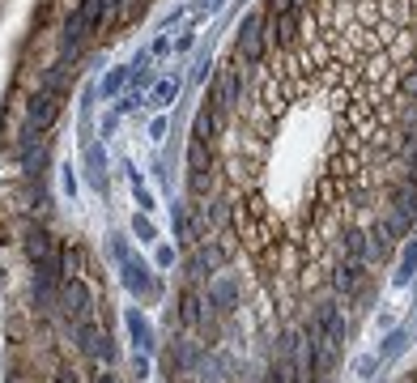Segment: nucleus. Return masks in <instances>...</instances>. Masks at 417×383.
Returning <instances> with one entry per match:
<instances>
[{"label":"nucleus","mask_w":417,"mask_h":383,"mask_svg":"<svg viewBox=\"0 0 417 383\" xmlns=\"http://www.w3.org/2000/svg\"><path fill=\"white\" fill-rule=\"evenodd\" d=\"M239 94H243V73L230 64V69H222V73H218L213 90H208V106H213L218 116H230L234 106H239Z\"/></svg>","instance_id":"nucleus-1"},{"label":"nucleus","mask_w":417,"mask_h":383,"mask_svg":"<svg viewBox=\"0 0 417 383\" xmlns=\"http://www.w3.org/2000/svg\"><path fill=\"white\" fill-rule=\"evenodd\" d=\"M208 183H213V158H208V145L192 141L188 145V188H192V196H204Z\"/></svg>","instance_id":"nucleus-2"},{"label":"nucleus","mask_w":417,"mask_h":383,"mask_svg":"<svg viewBox=\"0 0 417 383\" xmlns=\"http://www.w3.org/2000/svg\"><path fill=\"white\" fill-rule=\"evenodd\" d=\"M264 43H269L264 18H260V13H247V18L239 22V56L251 60V64H260V60H264Z\"/></svg>","instance_id":"nucleus-3"},{"label":"nucleus","mask_w":417,"mask_h":383,"mask_svg":"<svg viewBox=\"0 0 417 383\" xmlns=\"http://www.w3.org/2000/svg\"><path fill=\"white\" fill-rule=\"evenodd\" d=\"M60 307L69 311L73 323H77V319H90V315H94V294H90V286H85L81 277H64V281H60Z\"/></svg>","instance_id":"nucleus-4"},{"label":"nucleus","mask_w":417,"mask_h":383,"mask_svg":"<svg viewBox=\"0 0 417 383\" xmlns=\"http://www.w3.org/2000/svg\"><path fill=\"white\" fill-rule=\"evenodd\" d=\"M60 98H64V94H56V90H38V94L26 102V124L38 128V132H47L51 124L60 120Z\"/></svg>","instance_id":"nucleus-5"},{"label":"nucleus","mask_w":417,"mask_h":383,"mask_svg":"<svg viewBox=\"0 0 417 383\" xmlns=\"http://www.w3.org/2000/svg\"><path fill=\"white\" fill-rule=\"evenodd\" d=\"M179 323L183 328H208V323H213V307H208V298L196 286H188L179 294Z\"/></svg>","instance_id":"nucleus-6"},{"label":"nucleus","mask_w":417,"mask_h":383,"mask_svg":"<svg viewBox=\"0 0 417 383\" xmlns=\"http://www.w3.org/2000/svg\"><path fill=\"white\" fill-rule=\"evenodd\" d=\"M26 256H30V264H34V268H38V264H60L56 235L43 230V226H30V230H26ZM60 268H64V264H60Z\"/></svg>","instance_id":"nucleus-7"},{"label":"nucleus","mask_w":417,"mask_h":383,"mask_svg":"<svg viewBox=\"0 0 417 383\" xmlns=\"http://www.w3.org/2000/svg\"><path fill=\"white\" fill-rule=\"evenodd\" d=\"M120 268H124V286H128L136 298H158V294H162V281H158V277H149V268H145L141 260H132V256H128Z\"/></svg>","instance_id":"nucleus-8"},{"label":"nucleus","mask_w":417,"mask_h":383,"mask_svg":"<svg viewBox=\"0 0 417 383\" xmlns=\"http://www.w3.org/2000/svg\"><path fill=\"white\" fill-rule=\"evenodd\" d=\"M332 290L358 298L362 290H367V264H362V260H341V264L332 268Z\"/></svg>","instance_id":"nucleus-9"},{"label":"nucleus","mask_w":417,"mask_h":383,"mask_svg":"<svg viewBox=\"0 0 417 383\" xmlns=\"http://www.w3.org/2000/svg\"><path fill=\"white\" fill-rule=\"evenodd\" d=\"M218 264H222V251H218V247H200L196 256H188V264H183V272H188V286L204 281L208 272H218Z\"/></svg>","instance_id":"nucleus-10"},{"label":"nucleus","mask_w":417,"mask_h":383,"mask_svg":"<svg viewBox=\"0 0 417 383\" xmlns=\"http://www.w3.org/2000/svg\"><path fill=\"white\" fill-rule=\"evenodd\" d=\"M124 323H128L132 349H136V354H153V345H158V341H153V328L145 323V315H141L136 307H128V311H124Z\"/></svg>","instance_id":"nucleus-11"},{"label":"nucleus","mask_w":417,"mask_h":383,"mask_svg":"<svg viewBox=\"0 0 417 383\" xmlns=\"http://www.w3.org/2000/svg\"><path fill=\"white\" fill-rule=\"evenodd\" d=\"M17 162H22L26 179H43L47 162H51V141H38V145H26V149H17Z\"/></svg>","instance_id":"nucleus-12"},{"label":"nucleus","mask_w":417,"mask_h":383,"mask_svg":"<svg viewBox=\"0 0 417 383\" xmlns=\"http://www.w3.org/2000/svg\"><path fill=\"white\" fill-rule=\"evenodd\" d=\"M388 200H392L388 209H392V213H400L409 226L417 222V183H409V179H404V183H396V188L388 192Z\"/></svg>","instance_id":"nucleus-13"},{"label":"nucleus","mask_w":417,"mask_h":383,"mask_svg":"<svg viewBox=\"0 0 417 383\" xmlns=\"http://www.w3.org/2000/svg\"><path fill=\"white\" fill-rule=\"evenodd\" d=\"M264 34L273 47H285L294 39V13H281V9H269L264 13Z\"/></svg>","instance_id":"nucleus-14"},{"label":"nucleus","mask_w":417,"mask_h":383,"mask_svg":"<svg viewBox=\"0 0 417 383\" xmlns=\"http://www.w3.org/2000/svg\"><path fill=\"white\" fill-rule=\"evenodd\" d=\"M208 307L222 311V315H230V311L239 307V286H234V277H218L213 286H208Z\"/></svg>","instance_id":"nucleus-15"},{"label":"nucleus","mask_w":417,"mask_h":383,"mask_svg":"<svg viewBox=\"0 0 417 383\" xmlns=\"http://www.w3.org/2000/svg\"><path fill=\"white\" fill-rule=\"evenodd\" d=\"M85 171H90V183L98 192H107V149H102V141L85 145Z\"/></svg>","instance_id":"nucleus-16"},{"label":"nucleus","mask_w":417,"mask_h":383,"mask_svg":"<svg viewBox=\"0 0 417 383\" xmlns=\"http://www.w3.org/2000/svg\"><path fill=\"white\" fill-rule=\"evenodd\" d=\"M179 90H183V77H179V73L158 77V81H153V90H149V106H158V111H162V106H171V102L179 98Z\"/></svg>","instance_id":"nucleus-17"},{"label":"nucleus","mask_w":417,"mask_h":383,"mask_svg":"<svg viewBox=\"0 0 417 383\" xmlns=\"http://www.w3.org/2000/svg\"><path fill=\"white\" fill-rule=\"evenodd\" d=\"M413 281H417V239H409V247H404V256H400V264H396L392 286L404 290V286H413Z\"/></svg>","instance_id":"nucleus-18"},{"label":"nucleus","mask_w":417,"mask_h":383,"mask_svg":"<svg viewBox=\"0 0 417 383\" xmlns=\"http://www.w3.org/2000/svg\"><path fill=\"white\" fill-rule=\"evenodd\" d=\"M69 81H73V60H56V64L43 73V90L64 94V90H69Z\"/></svg>","instance_id":"nucleus-19"},{"label":"nucleus","mask_w":417,"mask_h":383,"mask_svg":"<svg viewBox=\"0 0 417 383\" xmlns=\"http://www.w3.org/2000/svg\"><path fill=\"white\" fill-rule=\"evenodd\" d=\"M345 251H349V260H362V264H367V260L375 256V247H371V235L349 230V235H345Z\"/></svg>","instance_id":"nucleus-20"},{"label":"nucleus","mask_w":417,"mask_h":383,"mask_svg":"<svg viewBox=\"0 0 417 383\" xmlns=\"http://www.w3.org/2000/svg\"><path fill=\"white\" fill-rule=\"evenodd\" d=\"M128 81H132V64H120V69H111L107 77H102V94L115 98V94H124V90H128Z\"/></svg>","instance_id":"nucleus-21"},{"label":"nucleus","mask_w":417,"mask_h":383,"mask_svg":"<svg viewBox=\"0 0 417 383\" xmlns=\"http://www.w3.org/2000/svg\"><path fill=\"white\" fill-rule=\"evenodd\" d=\"M404 349H409V328H392L388 341L379 345V358H383V362H392V358H400Z\"/></svg>","instance_id":"nucleus-22"},{"label":"nucleus","mask_w":417,"mask_h":383,"mask_svg":"<svg viewBox=\"0 0 417 383\" xmlns=\"http://www.w3.org/2000/svg\"><path fill=\"white\" fill-rule=\"evenodd\" d=\"M218 124H222V116L213 111V106H204V111L196 116V128H192V132H196V141H204V145H208V141H213V132H218Z\"/></svg>","instance_id":"nucleus-23"},{"label":"nucleus","mask_w":417,"mask_h":383,"mask_svg":"<svg viewBox=\"0 0 417 383\" xmlns=\"http://www.w3.org/2000/svg\"><path fill=\"white\" fill-rule=\"evenodd\" d=\"M175 235H179V243H183V247H192V243H196V222H192V213H188L183 204L175 209Z\"/></svg>","instance_id":"nucleus-24"},{"label":"nucleus","mask_w":417,"mask_h":383,"mask_svg":"<svg viewBox=\"0 0 417 383\" xmlns=\"http://www.w3.org/2000/svg\"><path fill=\"white\" fill-rule=\"evenodd\" d=\"M141 9H145V0H115L111 18H115V26H128V22H136V18H141Z\"/></svg>","instance_id":"nucleus-25"},{"label":"nucleus","mask_w":417,"mask_h":383,"mask_svg":"<svg viewBox=\"0 0 417 383\" xmlns=\"http://www.w3.org/2000/svg\"><path fill=\"white\" fill-rule=\"evenodd\" d=\"M171 358H175V366H183V370H192V366H196V345L179 337V341L171 345Z\"/></svg>","instance_id":"nucleus-26"},{"label":"nucleus","mask_w":417,"mask_h":383,"mask_svg":"<svg viewBox=\"0 0 417 383\" xmlns=\"http://www.w3.org/2000/svg\"><path fill=\"white\" fill-rule=\"evenodd\" d=\"M132 235H136V243H158V230H153L149 213H136L132 217Z\"/></svg>","instance_id":"nucleus-27"},{"label":"nucleus","mask_w":417,"mask_h":383,"mask_svg":"<svg viewBox=\"0 0 417 383\" xmlns=\"http://www.w3.org/2000/svg\"><path fill=\"white\" fill-rule=\"evenodd\" d=\"M60 264H64V277H81V264H85L81 247H64L60 251Z\"/></svg>","instance_id":"nucleus-28"},{"label":"nucleus","mask_w":417,"mask_h":383,"mask_svg":"<svg viewBox=\"0 0 417 383\" xmlns=\"http://www.w3.org/2000/svg\"><path fill=\"white\" fill-rule=\"evenodd\" d=\"M379 362H383L379 354H362V358H358V366H353V370H358V379H371V375L379 370Z\"/></svg>","instance_id":"nucleus-29"},{"label":"nucleus","mask_w":417,"mask_h":383,"mask_svg":"<svg viewBox=\"0 0 417 383\" xmlns=\"http://www.w3.org/2000/svg\"><path fill=\"white\" fill-rule=\"evenodd\" d=\"M167 51H175V39H171V34H158V39L149 43V56H153V60H162Z\"/></svg>","instance_id":"nucleus-30"},{"label":"nucleus","mask_w":417,"mask_h":383,"mask_svg":"<svg viewBox=\"0 0 417 383\" xmlns=\"http://www.w3.org/2000/svg\"><path fill=\"white\" fill-rule=\"evenodd\" d=\"M60 188H64L69 200L77 196V167H60Z\"/></svg>","instance_id":"nucleus-31"},{"label":"nucleus","mask_w":417,"mask_h":383,"mask_svg":"<svg viewBox=\"0 0 417 383\" xmlns=\"http://www.w3.org/2000/svg\"><path fill=\"white\" fill-rule=\"evenodd\" d=\"M136 106H141V94H136V90H132V94H124V98H120V102H115V116H120V120H124V116H128V111H136Z\"/></svg>","instance_id":"nucleus-32"},{"label":"nucleus","mask_w":417,"mask_h":383,"mask_svg":"<svg viewBox=\"0 0 417 383\" xmlns=\"http://www.w3.org/2000/svg\"><path fill=\"white\" fill-rule=\"evenodd\" d=\"M208 69H213V60H208V51H204V56L196 60V69H192V81L200 85V81H208Z\"/></svg>","instance_id":"nucleus-33"},{"label":"nucleus","mask_w":417,"mask_h":383,"mask_svg":"<svg viewBox=\"0 0 417 383\" xmlns=\"http://www.w3.org/2000/svg\"><path fill=\"white\" fill-rule=\"evenodd\" d=\"M167 128H171V124H167V116H153V120H149V141H162V137H167Z\"/></svg>","instance_id":"nucleus-34"},{"label":"nucleus","mask_w":417,"mask_h":383,"mask_svg":"<svg viewBox=\"0 0 417 383\" xmlns=\"http://www.w3.org/2000/svg\"><path fill=\"white\" fill-rule=\"evenodd\" d=\"M192 47H196V34H192V30H183V34L175 39V51H179V56H188Z\"/></svg>","instance_id":"nucleus-35"},{"label":"nucleus","mask_w":417,"mask_h":383,"mask_svg":"<svg viewBox=\"0 0 417 383\" xmlns=\"http://www.w3.org/2000/svg\"><path fill=\"white\" fill-rule=\"evenodd\" d=\"M208 222H213V226H222V222H226V204H222V200L208 204Z\"/></svg>","instance_id":"nucleus-36"},{"label":"nucleus","mask_w":417,"mask_h":383,"mask_svg":"<svg viewBox=\"0 0 417 383\" xmlns=\"http://www.w3.org/2000/svg\"><path fill=\"white\" fill-rule=\"evenodd\" d=\"M153 260H158V268H171V264H175V247H158V251H153Z\"/></svg>","instance_id":"nucleus-37"},{"label":"nucleus","mask_w":417,"mask_h":383,"mask_svg":"<svg viewBox=\"0 0 417 383\" xmlns=\"http://www.w3.org/2000/svg\"><path fill=\"white\" fill-rule=\"evenodd\" d=\"M111 256H115V260H120V264H124V260H128V243H124V239H120V235H111Z\"/></svg>","instance_id":"nucleus-38"},{"label":"nucleus","mask_w":417,"mask_h":383,"mask_svg":"<svg viewBox=\"0 0 417 383\" xmlns=\"http://www.w3.org/2000/svg\"><path fill=\"white\" fill-rule=\"evenodd\" d=\"M132 375H136V379H145V375H149V358H145V354H136V358H132Z\"/></svg>","instance_id":"nucleus-39"},{"label":"nucleus","mask_w":417,"mask_h":383,"mask_svg":"<svg viewBox=\"0 0 417 383\" xmlns=\"http://www.w3.org/2000/svg\"><path fill=\"white\" fill-rule=\"evenodd\" d=\"M404 94H409V98H417V69L404 77Z\"/></svg>","instance_id":"nucleus-40"},{"label":"nucleus","mask_w":417,"mask_h":383,"mask_svg":"<svg viewBox=\"0 0 417 383\" xmlns=\"http://www.w3.org/2000/svg\"><path fill=\"white\" fill-rule=\"evenodd\" d=\"M213 9H222V0H204V5H200L196 13H213Z\"/></svg>","instance_id":"nucleus-41"},{"label":"nucleus","mask_w":417,"mask_h":383,"mask_svg":"<svg viewBox=\"0 0 417 383\" xmlns=\"http://www.w3.org/2000/svg\"><path fill=\"white\" fill-rule=\"evenodd\" d=\"M56 383H77V375H73V370H60V375H56Z\"/></svg>","instance_id":"nucleus-42"},{"label":"nucleus","mask_w":417,"mask_h":383,"mask_svg":"<svg viewBox=\"0 0 417 383\" xmlns=\"http://www.w3.org/2000/svg\"><path fill=\"white\" fill-rule=\"evenodd\" d=\"M98 383H115V379H111V375H98Z\"/></svg>","instance_id":"nucleus-43"},{"label":"nucleus","mask_w":417,"mask_h":383,"mask_svg":"<svg viewBox=\"0 0 417 383\" xmlns=\"http://www.w3.org/2000/svg\"><path fill=\"white\" fill-rule=\"evenodd\" d=\"M316 383H332V379H316Z\"/></svg>","instance_id":"nucleus-44"},{"label":"nucleus","mask_w":417,"mask_h":383,"mask_svg":"<svg viewBox=\"0 0 417 383\" xmlns=\"http://www.w3.org/2000/svg\"><path fill=\"white\" fill-rule=\"evenodd\" d=\"M413 298H417V281H413Z\"/></svg>","instance_id":"nucleus-45"}]
</instances>
